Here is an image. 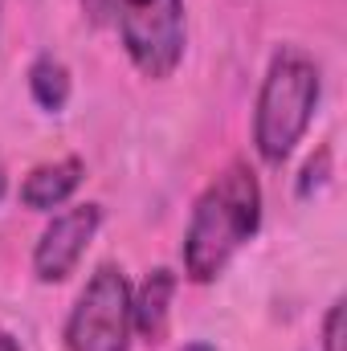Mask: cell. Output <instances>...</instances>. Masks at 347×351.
<instances>
[{
    "label": "cell",
    "instance_id": "5b68a950",
    "mask_svg": "<svg viewBox=\"0 0 347 351\" xmlns=\"http://www.w3.org/2000/svg\"><path fill=\"white\" fill-rule=\"evenodd\" d=\"M98 225H102V204L62 208L45 225V233L37 237V245H33V274H37V282H45V286L49 282H66L78 269V262L86 258Z\"/></svg>",
    "mask_w": 347,
    "mask_h": 351
},
{
    "label": "cell",
    "instance_id": "8992f818",
    "mask_svg": "<svg viewBox=\"0 0 347 351\" xmlns=\"http://www.w3.org/2000/svg\"><path fill=\"white\" fill-rule=\"evenodd\" d=\"M82 180H86V164H82L78 156L41 164V168H33V172L25 176V184H21V204L33 208V213H53V208H62V204L78 192Z\"/></svg>",
    "mask_w": 347,
    "mask_h": 351
},
{
    "label": "cell",
    "instance_id": "8fae6325",
    "mask_svg": "<svg viewBox=\"0 0 347 351\" xmlns=\"http://www.w3.org/2000/svg\"><path fill=\"white\" fill-rule=\"evenodd\" d=\"M323 172H327V152H319V160H311L302 168V180H298V196H311L315 184H323Z\"/></svg>",
    "mask_w": 347,
    "mask_h": 351
},
{
    "label": "cell",
    "instance_id": "52a82bcc",
    "mask_svg": "<svg viewBox=\"0 0 347 351\" xmlns=\"http://www.w3.org/2000/svg\"><path fill=\"white\" fill-rule=\"evenodd\" d=\"M172 294H176V274L172 269H152L143 278L139 290H131V323L143 339L160 343L168 331V315H172Z\"/></svg>",
    "mask_w": 347,
    "mask_h": 351
},
{
    "label": "cell",
    "instance_id": "5bb4252c",
    "mask_svg": "<svg viewBox=\"0 0 347 351\" xmlns=\"http://www.w3.org/2000/svg\"><path fill=\"white\" fill-rule=\"evenodd\" d=\"M184 351H217V348H208V343H188Z\"/></svg>",
    "mask_w": 347,
    "mask_h": 351
},
{
    "label": "cell",
    "instance_id": "4fadbf2b",
    "mask_svg": "<svg viewBox=\"0 0 347 351\" xmlns=\"http://www.w3.org/2000/svg\"><path fill=\"white\" fill-rule=\"evenodd\" d=\"M4 192H8V176H4V164H0V200H4Z\"/></svg>",
    "mask_w": 347,
    "mask_h": 351
},
{
    "label": "cell",
    "instance_id": "6da1fadb",
    "mask_svg": "<svg viewBox=\"0 0 347 351\" xmlns=\"http://www.w3.org/2000/svg\"><path fill=\"white\" fill-rule=\"evenodd\" d=\"M261 229V184L250 164H229L196 196L184 229V274L192 282H213Z\"/></svg>",
    "mask_w": 347,
    "mask_h": 351
},
{
    "label": "cell",
    "instance_id": "3957f363",
    "mask_svg": "<svg viewBox=\"0 0 347 351\" xmlns=\"http://www.w3.org/2000/svg\"><path fill=\"white\" fill-rule=\"evenodd\" d=\"M135 335L131 323V282L119 265H98L82 286L70 319L66 348L70 351H127Z\"/></svg>",
    "mask_w": 347,
    "mask_h": 351
},
{
    "label": "cell",
    "instance_id": "9c48e42d",
    "mask_svg": "<svg viewBox=\"0 0 347 351\" xmlns=\"http://www.w3.org/2000/svg\"><path fill=\"white\" fill-rule=\"evenodd\" d=\"M344 339H347V302L335 298L327 319H323V351H344Z\"/></svg>",
    "mask_w": 347,
    "mask_h": 351
},
{
    "label": "cell",
    "instance_id": "30bf717a",
    "mask_svg": "<svg viewBox=\"0 0 347 351\" xmlns=\"http://www.w3.org/2000/svg\"><path fill=\"white\" fill-rule=\"evenodd\" d=\"M119 8H123V0H82L86 21L90 25H98V29L115 25V21H119Z\"/></svg>",
    "mask_w": 347,
    "mask_h": 351
},
{
    "label": "cell",
    "instance_id": "7a4b0ae2",
    "mask_svg": "<svg viewBox=\"0 0 347 351\" xmlns=\"http://www.w3.org/2000/svg\"><path fill=\"white\" fill-rule=\"evenodd\" d=\"M319 94H323V78H319L315 58H307L294 45L274 53L261 78L258 106H254V147L265 164L278 168L282 160H290V152L311 131Z\"/></svg>",
    "mask_w": 347,
    "mask_h": 351
},
{
    "label": "cell",
    "instance_id": "277c9868",
    "mask_svg": "<svg viewBox=\"0 0 347 351\" xmlns=\"http://www.w3.org/2000/svg\"><path fill=\"white\" fill-rule=\"evenodd\" d=\"M115 29L143 78H168L184 58V0H123Z\"/></svg>",
    "mask_w": 347,
    "mask_h": 351
},
{
    "label": "cell",
    "instance_id": "7c38bea8",
    "mask_svg": "<svg viewBox=\"0 0 347 351\" xmlns=\"http://www.w3.org/2000/svg\"><path fill=\"white\" fill-rule=\"evenodd\" d=\"M0 351H21V343H16V339L4 331V327H0Z\"/></svg>",
    "mask_w": 347,
    "mask_h": 351
},
{
    "label": "cell",
    "instance_id": "ba28073f",
    "mask_svg": "<svg viewBox=\"0 0 347 351\" xmlns=\"http://www.w3.org/2000/svg\"><path fill=\"white\" fill-rule=\"evenodd\" d=\"M29 94H33V102H37L41 110H49V114L66 110V102H70V70H66L53 53H41V58L29 66Z\"/></svg>",
    "mask_w": 347,
    "mask_h": 351
}]
</instances>
